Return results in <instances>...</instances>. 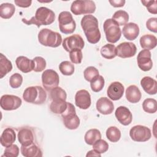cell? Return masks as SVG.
<instances>
[{
    "instance_id": "5b68a950",
    "label": "cell",
    "mask_w": 157,
    "mask_h": 157,
    "mask_svg": "<svg viewBox=\"0 0 157 157\" xmlns=\"http://www.w3.org/2000/svg\"><path fill=\"white\" fill-rule=\"evenodd\" d=\"M103 29L106 40L110 43H116L121 37V31L120 26L112 18H108L104 22Z\"/></svg>"
},
{
    "instance_id": "60d3db41",
    "label": "cell",
    "mask_w": 157,
    "mask_h": 157,
    "mask_svg": "<svg viewBox=\"0 0 157 157\" xmlns=\"http://www.w3.org/2000/svg\"><path fill=\"white\" fill-rule=\"evenodd\" d=\"M23 82V77L19 73L12 74L9 78V85L12 88H19Z\"/></svg>"
},
{
    "instance_id": "603a6c76",
    "label": "cell",
    "mask_w": 157,
    "mask_h": 157,
    "mask_svg": "<svg viewBox=\"0 0 157 157\" xmlns=\"http://www.w3.org/2000/svg\"><path fill=\"white\" fill-rule=\"evenodd\" d=\"M63 122L65 127L69 129L74 130L78 128L80 120L76 113H72L62 117Z\"/></svg>"
},
{
    "instance_id": "83f0119b",
    "label": "cell",
    "mask_w": 157,
    "mask_h": 157,
    "mask_svg": "<svg viewBox=\"0 0 157 157\" xmlns=\"http://www.w3.org/2000/svg\"><path fill=\"white\" fill-rule=\"evenodd\" d=\"M15 12V6L11 3H2L0 6V17L4 19H9Z\"/></svg>"
},
{
    "instance_id": "ba28073f",
    "label": "cell",
    "mask_w": 157,
    "mask_h": 157,
    "mask_svg": "<svg viewBox=\"0 0 157 157\" xmlns=\"http://www.w3.org/2000/svg\"><path fill=\"white\" fill-rule=\"evenodd\" d=\"M129 136L135 142H143L150 140L151 137V130L149 128L143 125H136L129 131Z\"/></svg>"
},
{
    "instance_id": "8992f818",
    "label": "cell",
    "mask_w": 157,
    "mask_h": 157,
    "mask_svg": "<svg viewBox=\"0 0 157 157\" xmlns=\"http://www.w3.org/2000/svg\"><path fill=\"white\" fill-rule=\"evenodd\" d=\"M96 4L91 0H76L72 2L71 6V11L74 15L93 13L96 10Z\"/></svg>"
},
{
    "instance_id": "484cf974",
    "label": "cell",
    "mask_w": 157,
    "mask_h": 157,
    "mask_svg": "<svg viewBox=\"0 0 157 157\" xmlns=\"http://www.w3.org/2000/svg\"><path fill=\"white\" fill-rule=\"evenodd\" d=\"M157 44L156 37L152 34H145L140 39V45L144 49L152 50L156 47Z\"/></svg>"
},
{
    "instance_id": "9a60e30c",
    "label": "cell",
    "mask_w": 157,
    "mask_h": 157,
    "mask_svg": "<svg viewBox=\"0 0 157 157\" xmlns=\"http://www.w3.org/2000/svg\"><path fill=\"white\" fill-rule=\"evenodd\" d=\"M124 91L123 84L119 82H113L110 83L107 90V94L111 100L117 101L121 98Z\"/></svg>"
},
{
    "instance_id": "f6af8a7d",
    "label": "cell",
    "mask_w": 157,
    "mask_h": 157,
    "mask_svg": "<svg viewBox=\"0 0 157 157\" xmlns=\"http://www.w3.org/2000/svg\"><path fill=\"white\" fill-rule=\"evenodd\" d=\"M147 28L155 33H157V18L156 17L150 18L146 22Z\"/></svg>"
},
{
    "instance_id": "8fae6325",
    "label": "cell",
    "mask_w": 157,
    "mask_h": 157,
    "mask_svg": "<svg viewBox=\"0 0 157 157\" xmlns=\"http://www.w3.org/2000/svg\"><path fill=\"white\" fill-rule=\"evenodd\" d=\"M22 103L20 98L12 94L2 95L0 100L1 107L4 110H13L18 109Z\"/></svg>"
},
{
    "instance_id": "e575fe53",
    "label": "cell",
    "mask_w": 157,
    "mask_h": 157,
    "mask_svg": "<svg viewBox=\"0 0 157 157\" xmlns=\"http://www.w3.org/2000/svg\"><path fill=\"white\" fill-rule=\"evenodd\" d=\"M105 85V80L102 75H98L90 82L91 90L95 93L99 92L102 90Z\"/></svg>"
},
{
    "instance_id": "9c48e42d",
    "label": "cell",
    "mask_w": 157,
    "mask_h": 157,
    "mask_svg": "<svg viewBox=\"0 0 157 157\" xmlns=\"http://www.w3.org/2000/svg\"><path fill=\"white\" fill-rule=\"evenodd\" d=\"M42 82L44 88L47 91H50L53 88L58 86L59 77L55 71L47 69L42 74Z\"/></svg>"
},
{
    "instance_id": "6da1fadb",
    "label": "cell",
    "mask_w": 157,
    "mask_h": 157,
    "mask_svg": "<svg viewBox=\"0 0 157 157\" xmlns=\"http://www.w3.org/2000/svg\"><path fill=\"white\" fill-rule=\"evenodd\" d=\"M81 26L88 42L92 44L98 43L101 39L98 19L93 15H86L81 20Z\"/></svg>"
},
{
    "instance_id": "f35d334b",
    "label": "cell",
    "mask_w": 157,
    "mask_h": 157,
    "mask_svg": "<svg viewBox=\"0 0 157 157\" xmlns=\"http://www.w3.org/2000/svg\"><path fill=\"white\" fill-rule=\"evenodd\" d=\"M34 67L33 71L36 72H40L44 71L46 67V61L41 56H36L33 59Z\"/></svg>"
},
{
    "instance_id": "7a4b0ae2",
    "label": "cell",
    "mask_w": 157,
    "mask_h": 157,
    "mask_svg": "<svg viewBox=\"0 0 157 157\" xmlns=\"http://www.w3.org/2000/svg\"><path fill=\"white\" fill-rule=\"evenodd\" d=\"M55 20V13L54 12L45 7H39L35 13L34 16L30 20L22 18V21L27 25L34 24L39 28L42 25H50Z\"/></svg>"
},
{
    "instance_id": "7dc6e473",
    "label": "cell",
    "mask_w": 157,
    "mask_h": 157,
    "mask_svg": "<svg viewBox=\"0 0 157 157\" xmlns=\"http://www.w3.org/2000/svg\"><path fill=\"white\" fill-rule=\"evenodd\" d=\"M109 2L114 7H121L124 6L126 1L124 0H110Z\"/></svg>"
},
{
    "instance_id": "4fadbf2b",
    "label": "cell",
    "mask_w": 157,
    "mask_h": 157,
    "mask_svg": "<svg viewBox=\"0 0 157 157\" xmlns=\"http://www.w3.org/2000/svg\"><path fill=\"white\" fill-rule=\"evenodd\" d=\"M137 62L139 67L143 71H149L153 67L151 55L150 50L144 49L137 55Z\"/></svg>"
},
{
    "instance_id": "52a82bcc",
    "label": "cell",
    "mask_w": 157,
    "mask_h": 157,
    "mask_svg": "<svg viewBox=\"0 0 157 157\" xmlns=\"http://www.w3.org/2000/svg\"><path fill=\"white\" fill-rule=\"evenodd\" d=\"M58 23L59 30L63 34H72L75 30L76 23L72 14L68 11L60 12L58 16Z\"/></svg>"
},
{
    "instance_id": "44dd1931",
    "label": "cell",
    "mask_w": 157,
    "mask_h": 157,
    "mask_svg": "<svg viewBox=\"0 0 157 157\" xmlns=\"http://www.w3.org/2000/svg\"><path fill=\"white\" fill-rule=\"evenodd\" d=\"M20 151L22 155L25 157L42 156V152L41 150L33 142L28 145H21Z\"/></svg>"
},
{
    "instance_id": "ee69618b",
    "label": "cell",
    "mask_w": 157,
    "mask_h": 157,
    "mask_svg": "<svg viewBox=\"0 0 157 157\" xmlns=\"http://www.w3.org/2000/svg\"><path fill=\"white\" fill-rule=\"evenodd\" d=\"M143 5L146 7L147 10L152 13H157V1H141Z\"/></svg>"
},
{
    "instance_id": "f546056e",
    "label": "cell",
    "mask_w": 157,
    "mask_h": 157,
    "mask_svg": "<svg viewBox=\"0 0 157 157\" xmlns=\"http://www.w3.org/2000/svg\"><path fill=\"white\" fill-rule=\"evenodd\" d=\"M100 52L101 56L107 59H112L117 56L116 47L112 44H107L102 47Z\"/></svg>"
},
{
    "instance_id": "ffe728a7",
    "label": "cell",
    "mask_w": 157,
    "mask_h": 157,
    "mask_svg": "<svg viewBox=\"0 0 157 157\" xmlns=\"http://www.w3.org/2000/svg\"><path fill=\"white\" fill-rule=\"evenodd\" d=\"M140 85L148 94L154 95L157 93V82L149 76L143 77L140 80Z\"/></svg>"
},
{
    "instance_id": "7402d4cb",
    "label": "cell",
    "mask_w": 157,
    "mask_h": 157,
    "mask_svg": "<svg viewBox=\"0 0 157 157\" xmlns=\"http://www.w3.org/2000/svg\"><path fill=\"white\" fill-rule=\"evenodd\" d=\"M125 95L128 101L132 104L137 103L142 98V93L139 88L134 85H129L126 88Z\"/></svg>"
},
{
    "instance_id": "bcb514c9",
    "label": "cell",
    "mask_w": 157,
    "mask_h": 157,
    "mask_svg": "<svg viewBox=\"0 0 157 157\" xmlns=\"http://www.w3.org/2000/svg\"><path fill=\"white\" fill-rule=\"evenodd\" d=\"M15 4L20 7L23 8H26L29 7L31 5L32 1L31 0H15L14 1Z\"/></svg>"
},
{
    "instance_id": "1f68e13d",
    "label": "cell",
    "mask_w": 157,
    "mask_h": 157,
    "mask_svg": "<svg viewBox=\"0 0 157 157\" xmlns=\"http://www.w3.org/2000/svg\"><path fill=\"white\" fill-rule=\"evenodd\" d=\"M112 19L119 26L125 25L129 20V14L124 10H118L113 13Z\"/></svg>"
},
{
    "instance_id": "30bf717a",
    "label": "cell",
    "mask_w": 157,
    "mask_h": 157,
    "mask_svg": "<svg viewBox=\"0 0 157 157\" xmlns=\"http://www.w3.org/2000/svg\"><path fill=\"white\" fill-rule=\"evenodd\" d=\"M62 45L66 52H70L75 49L82 50L85 46V42L81 36L75 34L64 38Z\"/></svg>"
},
{
    "instance_id": "ab89813d",
    "label": "cell",
    "mask_w": 157,
    "mask_h": 157,
    "mask_svg": "<svg viewBox=\"0 0 157 157\" xmlns=\"http://www.w3.org/2000/svg\"><path fill=\"white\" fill-rule=\"evenodd\" d=\"M98 75L99 71L98 70V69L93 66L87 67L83 72L84 78L88 82H91L95 77Z\"/></svg>"
},
{
    "instance_id": "f1b7e54d",
    "label": "cell",
    "mask_w": 157,
    "mask_h": 157,
    "mask_svg": "<svg viewBox=\"0 0 157 157\" xmlns=\"http://www.w3.org/2000/svg\"><path fill=\"white\" fill-rule=\"evenodd\" d=\"M101 139V133L98 129H90L87 131L84 136V140L86 144L93 145L99 139Z\"/></svg>"
},
{
    "instance_id": "3957f363",
    "label": "cell",
    "mask_w": 157,
    "mask_h": 157,
    "mask_svg": "<svg viewBox=\"0 0 157 157\" xmlns=\"http://www.w3.org/2000/svg\"><path fill=\"white\" fill-rule=\"evenodd\" d=\"M23 98L28 103L40 105L46 101L47 93L44 89L40 86H29L25 90Z\"/></svg>"
},
{
    "instance_id": "d6986e66",
    "label": "cell",
    "mask_w": 157,
    "mask_h": 157,
    "mask_svg": "<svg viewBox=\"0 0 157 157\" xmlns=\"http://www.w3.org/2000/svg\"><path fill=\"white\" fill-rule=\"evenodd\" d=\"M17 68L23 73H28L33 71L34 64L33 59H29L26 56H18L15 60Z\"/></svg>"
},
{
    "instance_id": "d4e9b609",
    "label": "cell",
    "mask_w": 157,
    "mask_h": 157,
    "mask_svg": "<svg viewBox=\"0 0 157 157\" xmlns=\"http://www.w3.org/2000/svg\"><path fill=\"white\" fill-rule=\"evenodd\" d=\"M17 137L21 145H28L34 141V135L32 131L26 128H21L18 131Z\"/></svg>"
},
{
    "instance_id": "ac0fdd59",
    "label": "cell",
    "mask_w": 157,
    "mask_h": 157,
    "mask_svg": "<svg viewBox=\"0 0 157 157\" xmlns=\"http://www.w3.org/2000/svg\"><path fill=\"white\" fill-rule=\"evenodd\" d=\"M140 32L139 26L132 22L128 23L124 25L122 29V33L124 37L129 40H135L139 36Z\"/></svg>"
},
{
    "instance_id": "4316f807",
    "label": "cell",
    "mask_w": 157,
    "mask_h": 157,
    "mask_svg": "<svg viewBox=\"0 0 157 157\" xmlns=\"http://www.w3.org/2000/svg\"><path fill=\"white\" fill-rule=\"evenodd\" d=\"M12 69V64L6 56L0 54V78H2Z\"/></svg>"
},
{
    "instance_id": "4dcf8cb0",
    "label": "cell",
    "mask_w": 157,
    "mask_h": 157,
    "mask_svg": "<svg viewBox=\"0 0 157 157\" xmlns=\"http://www.w3.org/2000/svg\"><path fill=\"white\" fill-rule=\"evenodd\" d=\"M67 102L64 100L52 101L50 105V110L55 114H61L66 109Z\"/></svg>"
},
{
    "instance_id": "d590c367",
    "label": "cell",
    "mask_w": 157,
    "mask_h": 157,
    "mask_svg": "<svg viewBox=\"0 0 157 157\" xmlns=\"http://www.w3.org/2000/svg\"><path fill=\"white\" fill-rule=\"evenodd\" d=\"M143 110L148 113H154L157 110V102L155 99H145L142 103Z\"/></svg>"
},
{
    "instance_id": "cb8c5ba5",
    "label": "cell",
    "mask_w": 157,
    "mask_h": 157,
    "mask_svg": "<svg viewBox=\"0 0 157 157\" xmlns=\"http://www.w3.org/2000/svg\"><path fill=\"white\" fill-rule=\"evenodd\" d=\"M15 140L16 134L15 132V131L10 128H7L3 131L1 136L0 142L3 147H7L13 144V143L15 142Z\"/></svg>"
},
{
    "instance_id": "8d00e7d4",
    "label": "cell",
    "mask_w": 157,
    "mask_h": 157,
    "mask_svg": "<svg viewBox=\"0 0 157 157\" xmlns=\"http://www.w3.org/2000/svg\"><path fill=\"white\" fill-rule=\"evenodd\" d=\"M59 69L64 75H72L74 72V66L69 61H62L59 65Z\"/></svg>"
},
{
    "instance_id": "7bdbcfd3",
    "label": "cell",
    "mask_w": 157,
    "mask_h": 157,
    "mask_svg": "<svg viewBox=\"0 0 157 157\" xmlns=\"http://www.w3.org/2000/svg\"><path fill=\"white\" fill-rule=\"evenodd\" d=\"M18 155L19 147L15 144H12L6 148L3 156L6 157H17Z\"/></svg>"
},
{
    "instance_id": "c3c4849f",
    "label": "cell",
    "mask_w": 157,
    "mask_h": 157,
    "mask_svg": "<svg viewBox=\"0 0 157 157\" xmlns=\"http://www.w3.org/2000/svg\"><path fill=\"white\" fill-rule=\"evenodd\" d=\"M86 156H97V157H101V155L100 153H98V152H96L94 150H91L89 151H88V153L86 155Z\"/></svg>"
},
{
    "instance_id": "e0dca14e",
    "label": "cell",
    "mask_w": 157,
    "mask_h": 157,
    "mask_svg": "<svg viewBox=\"0 0 157 157\" xmlns=\"http://www.w3.org/2000/svg\"><path fill=\"white\" fill-rule=\"evenodd\" d=\"M97 110L102 115L111 114L114 110V105L111 100L106 97L100 98L96 104Z\"/></svg>"
},
{
    "instance_id": "d6a6232c",
    "label": "cell",
    "mask_w": 157,
    "mask_h": 157,
    "mask_svg": "<svg viewBox=\"0 0 157 157\" xmlns=\"http://www.w3.org/2000/svg\"><path fill=\"white\" fill-rule=\"evenodd\" d=\"M106 137L112 142H117L121 138V131L116 126H110L105 132Z\"/></svg>"
},
{
    "instance_id": "277c9868",
    "label": "cell",
    "mask_w": 157,
    "mask_h": 157,
    "mask_svg": "<svg viewBox=\"0 0 157 157\" xmlns=\"http://www.w3.org/2000/svg\"><path fill=\"white\" fill-rule=\"evenodd\" d=\"M38 40L44 46L56 48L61 44L63 39L59 33L48 28H44L38 34Z\"/></svg>"
},
{
    "instance_id": "74e56055",
    "label": "cell",
    "mask_w": 157,
    "mask_h": 157,
    "mask_svg": "<svg viewBox=\"0 0 157 157\" xmlns=\"http://www.w3.org/2000/svg\"><path fill=\"white\" fill-rule=\"evenodd\" d=\"M93 149L98 153H104L108 150L109 144L105 140L100 139L93 144Z\"/></svg>"
},
{
    "instance_id": "5bb4252c",
    "label": "cell",
    "mask_w": 157,
    "mask_h": 157,
    "mask_svg": "<svg viewBox=\"0 0 157 157\" xmlns=\"http://www.w3.org/2000/svg\"><path fill=\"white\" fill-rule=\"evenodd\" d=\"M75 104L80 109H88L91 104L90 93L86 90H80L77 91L75 95Z\"/></svg>"
},
{
    "instance_id": "836d02e7",
    "label": "cell",
    "mask_w": 157,
    "mask_h": 157,
    "mask_svg": "<svg viewBox=\"0 0 157 157\" xmlns=\"http://www.w3.org/2000/svg\"><path fill=\"white\" fill-rule=\"evenodd\" d=\"M50 96L52 101L66 100L67 94L65 90L59 86L53 88L50 91Z\"/></svg>"
},
{
    "instance_id": "b9f144b4",
    "label": "cell",
    "mask_w": 157,
    "mask_h": 157,
    "mask_svg": "<svg viewBox=\"0 0 157 157\" xmlns=\"http://www.w3.org/2000/svg\"><path fill=\"white\" fill-rule=\"evenodd\" d=\"M69 58L74 64H80L83 59V54L81 50L75 49L69 52Z\"/></svg>"
},
{
    "instance_id": "7c38bea8",
    "label": "cell",
    "mask_w": 157,
    "mask_h": 157,
    "mask_svg": "<svg viewBox=\"0 0 157 157\" xmlns=\"http://www.w3.org/2000/svg\"><path fill=\"white\" fill-rule=\"evenodd\" d=\"M137 52V47L132 42H124L120 43L116 47V55L122 58L134 56Z\"/></svg>"
},
{
    "instance_id": "2e32d148",
    "label": "cell",
    "mask_w": 157,
    "mask_h": 157,
    "mask_svg": "<svg viewBox=\"0 0 157 157\" xmlns=\"http://www.w3.org/2000/svg\"><path fill=\"white\" fill-rule=\"evenodd\" d=\"M115 115L119 123L124 126H128L132 122V115L125 106H119L115 110Z\"/></svg>"
}]
</instances>
